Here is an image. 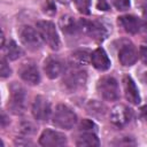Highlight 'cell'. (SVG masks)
<instances>
[{
    "label": "cell",
    "mask_w": 147,
    "mask_h": 147,
    "mask_svg": "<svg viewBox=\"0 0 147 147\" xmlns=\"http://www.w3.org/2000/svg\"><path fill=\"white\" fill-rule=\"evenodd\" d=\"M138 59V53L134 46L131 42H126L121 45L118 48V61L124 67H131L136 63Z\"/></svg>",
    "instance_id": "obj_13"
},
{
    "label": "cell",
    "mask_w": 147,
    "mask_h": 147,
    "mask_svg": "<svg viewBox=\"0 0 147 147\" xmlns=\"http://www.w3.org/2000/svg\"><path fill=\"white\" fill-rule=\"evenodd\" d=\"M10 74H11V69H10V67L8 65L6 59L2 57L1 61H0V76H1L2 78H6V77H9Z\"/></svg>",
    "instance_id": "obj_25"
},
{
    "label": "cell",
    "mask_w": 147,
    "mask_h": 147,
    "mask_svg": "<svg viewBox=\"0 0 147 147\" xmlns=\"http://www.w3.org/2000/svg\"><path fill=\"white\" fill-rule=\"evenodd\" d=\"M72 60L76 62L77 65L85 64L91 61V53H88L87 51H77L72 53Z\"/></svg>",
    "instance_id": "obj_21"
},
{
    "label": "cell",
    "mask_w": 147,
    "mask_h": 147,
    "mask_svg": "<svg viewBox=\"0 0 147 147\" xmlns=\"http://www.w3.org/2000/svg\"><path fill=\"white\" fill-rule=\"evenodd\" d=\"M18 36H20L21 42L29 51L36 52V51L41 48L42 39H41L38 30L33 29L32 26H30V25L21 26L20 30H18Z\"/></svg>",
    "instance_id": "obj_7"
},
{
    "label": "cell",
    "mask_w": 147,
    "mask_h": 147,
    "mask_svg": "<svg viewBox=\"0 0 147 147\" xmlns=\"http://www.w3.org/2000/svg\"><path fill=\"white\" fill-rule=\"evenodd\" d=\"M20 77L30 85H37L40 82V74L37 65L33 62H24L18 69Z\"/></svg>",
    "instance_id": "obj_12"
},
{
    "label": "cell",
    "mask_w": 147,
    "mask_h": 147,
    "mask_svg": "<svg viewBox=\"0 0 147 147\" xmlns=\"http://www.w3.org/2000/svg\"><path fill=\"white\" fill-rule=\"evenodd\" d=\"M25 103H26L25 90L17 83L11 84L8 109L15 115H21L25 109Z\"/></svg>",
    "instance_id": "obj_6"
},
{
    "label": "cell",
    "mask_w": 147,
    "mask_h": 147,
    "mask_svg": "<svg viewBox=\"0 0 147 147\" xmlns=\"http://www.w3.org/2000/svg\"><path fill=\"white\" fill-rule=\"evenodd\" d=\"M111 6H113V0H98V3H96L98 9L103 11L110 10Z\"/></svg>",
    "instance_id": "obj_27"
},
{
    "label": "cell",
    "mask_w": 147,
    "mask_h": 147,
    "mask_svg": "<svg viewBox=\"0 0 147 147\" xmlns=\"http://www.w3.org/2000/svg\"><path fill=\"white\" fill-rule=\"evenodd\" d=\"M96 91L99 95L106 101H115L119 98V90L117 80L111 76H103L98 80Z\"/></svg>",
    "instance_id": "obj_3"
},
{
    "label": "cell",
    "mask_w": 147,
    "mask_h": 147,
    "mask_svg": "<svg viewBox=\"0 0 147 147\" xmlns=\"http://www.w3.org/2000/svg\"><path fill=\"white\" fill-rule=\"evenodd\" d=\"M37 30L41 37V39L54 51L60 48V37L57 34L56 28L54 23L49 21H39L37 23Z\"/></svg>",
    "instance_id": "obj_5"
},
{
    "label": "cell",
    "mask_w": 147,
    "mask_h": 147,
    "mask_svg": "<svg viewBox=\"0 0 147 147\" xmlns=\"http://www.w3.org/2000/svg\"><path fill=\"white\" fill-rule=\"evenodd\" d=\"M8 122H9V121H8L7 116H6V114L2 111V113H1V126H2V127H5V126H6V124H7Z\"/></svg>",
    "instance_id": "obj_31"
},
{
    "label": "cell",
    "mask_w": 147,
    "mask_h": 147,
    "mask_svg": "<svg viewBox=\"0 0 147 147\" xmlns=\"http://www.w3.org/2000/svg\"><path fill=\"white\" fill-rule=\"evenodd\" d=\"M110 122L117 127H124L132 118V110L125 105H117L113 107L109 114Z\"/></svg>",
    "instance_id": "obj_8"
},
{
    "label": "cell",
    "mask_w": 147,
    "mask_h": 147,
    "mask_svg": "<svg viewBox=\"0 0 147 147\" xmlns=\"http://www.w3.org/2000/svg\"><path fill=\"white\" fill-rule=\"evenodd\" d=\"M117 24L126 33L137 34L144 28V22L133 15H123L117 18Z\"/></svg>",
    "instance_id": "obj_11"
},
{
    "label": "cell",
    "mask_w": 147,
    "mask_h": 147,
    "mask_svg": "<svg viewBox=\"0 0 147 147\" xmlns=\"http://www.w3.org/2000/svg\"><path fill=\"white\" fill-rule=\"evenodd\" d=\"M3 51H5V55L8 60H11V61H15L17 59H20L22 55H23V49L14 41V40H10L8 41V44L6 46L2 47Z\"/></svg>",
    "instance_id": "obj_18"
},
{
    "label": "cell",
    "mask_w": 147,
    "mask_h": 147,
    "mask_svg": "<svg viewBox=\"0 0 147 147\" xmlns=\"http://www.w3.org/2000/svg\"><path fill=\"white\" fill-rule=\"evenodd\" d=\"M79 30L82 33L91 37L93 40L95 41H102L106 39L108 31L106 29V26L95 20H79Z\"/></svg>",
    "instance_id": "obj_4"
},
{
    "label": "cell",
    "mask_w": 147,
    "mask_h": 147,
    "mask_svg": "<svg viewBox=\"0 0 147 147\" xmlns=\"http://www.w3.org/2000/svg\"><path fill=\"white\" fill-rule=\"evenodd\" d=\"M59 25H60L62 32L68 34V36H72V34H76V33L80 32V30H79V20H76L75 17H72L70 15L62 16L59 21Z\"/></svg>",
    "instance_id": "obj_17"
},
{
    "label": "cell",
    "mask_w": 147,
    "mask_h": 147,
    "mask_svg": "<svg viewBox=\"0 0 147 147\" xmlns=\"http://www.w3.org/2000/svg\"><path fill=\"white\" fill-rule=\"evenodd\" d=\"M87 82V74L77 64H71L62 78V87L67 93H74L82 90Z\"/></svg>",
    "instance_id": "obj_1"
},
{
    "label": "cell",
    "mask_w": 147,
    "mask_h": 147,
    "mask_svg": "<svg viewBox=\"0 0 147 147\" xmlns=\"http://www.w3.org/2000/svg\"><path fill=\"white\" fill-rule=\"evenodd\" d=\"M21 131L24 134L28 136V134H31V133L34 132V126L31 123H29V122H24V123L21 124Z\"/></svg>",
    "instance_id": "obj_28"
},
{
    "label": "cell",
    "mask_w": 147,
    "mask_h": 147,
    "mask_svg": "<svg viewBox=\"0 0 147 147\" xmlns=\"http://www.w3.org/2000/svg\"><path fill=\"white\" fill-rule=\"evenodd\" d=\"M63 69H64V64L63 62L56 57V56H49L45 60L44 62V70H45V74L48 78L51 79H55L57 78L62 72H63Z\"/></svg>",
    "instance_id": "obj_15"
},
{
    "label": "cell",
    "mask_w": 147,
    "mask_h": 147,
    "mask_svg": "<svg viewBox=\"0 0 147 147\" xmlns=\"http://www.w3.org/2000/svg\"><path fill=\"white\" fill-rule=\"evenodd\" d=\"M139 57H140V60L147 65V46H141L140 48H139Z\"/></svg>",
    "instance_id": "obj_29"
},
{
    "label": "cell",
    "mask_w": 147,
    "mask_h": 147,
    "mask_svg": "<svg viewBox=\"0 0 147 147\" xmlns=\"http://www.w3.org/2000/svg\"><path fill=\"white\" fill-rule=\"evenodd\" d=\"M79 131L80 132H95L96 125L91 119H83L79 124Z\"/></svg>",
    "instance_id": "obj_24"
},
{
    "label": "cell",
    "mask_w": 147,
    "mask_h": 147,
    "mask_svg": "<svg viewBox=\"0 0 147 147\" xmlns=\"http://www.w3.org/2000/svg\"><path fill=\"white\" fill-rule=\"evenodd\" d=\"M76 9L83 15H90L91 13V0H74Z\"/></svg>",
    "instance_id": "obj_22"
},
{
    "label": "cell",
    "mask_w": 147,
    "mask_h": 147,
    "mask_svg": "<svg viewBox=\"0 0 147 147\" xmlns=\"http://www.w3.org/2000/svg\"><path fill=\"white\" fill-rule=\"evenodd\" d=\"M113 6L117 10L124 11V10H127L130 8L131 2H130V0H113Z\"/></svg>",
    "instance_id": "obj_26"
},
{
    "label": "cell",
    "mask_w": 147,
    "mask_h": 147,
    "mask_svg": "<svg viewBox=\"0 0 147 147\" xmlns=\"http://www.w3.org/2000/svg\"><path fill=\"white\" fill-rule=\"evenodd\" d=\"M53 124L60 129L70 130L77 123V115L65 105H59L53 113Z\"/></svg>",
    "instance_id": "obj_2"
},
{
    "label": "cell",
    "mask_w": 147,
    "mask_h": 147,
    "mask_svg": "<svg viewBox=\"0 0 147 147\" xmlns=\"http://www.w3.org/2000/svg\"><path fill=\"white\" fill-rule=\"evenodd\" d=\"M91 62H92L93 67L99 71H107L111 65V62H110L107 53L101 47L94 49L91 53Z\"/></svg>",
    "instance_id": "obj_16"
},
{
    "label": "cell",
    "mask_w": 147,
    "mask_h": 147,
    "mask_svg": "<svg viewBox=\"0 0 147 147\" xmlns=\"http://www.w3.org/2000/svg\"><path fill=\"white\" fill-rule=\"evenodd\" d=\"M32 115L37 121H47L52 114V108L49 101L42 96V95H37L32 102Z\"/></svg>",
    "instance_id": "obj_9"
},
{
    "label": "cell",
    "mask_w": 147,
    "mask_h": 147,
    "mask_svg": "<svg viewBox=\"0 0 147 147\" xmlns=\"http://www.w3.org/2000/svg\"><path fill=\"white\" fill-rule=\"evenodd\" d=\"M123 83V88H124V95L125 99L132 103V105H138L140 102V94H139V90L134 83V80L129 76L125 75L122 79Z\"/></svg>",
    "instance_id": "obj_14"
},
{
    "label": "cell",
    "mask_w": 147,
    "mask_h": 147,
    "mask_svg": "<svg viewBox=\"0 0 147 147\" xmlns=\"http://www.w3.org/2000/svg\"><path fill=\"white\" fill-rule=\"evenodd\" d=\"M86 110L90 115H92L94 117H102L106 114V107L95 100H92L87 103Z\"/></svg>",
    "instance_id": "obj_20"
},
{
    "label": "cell",
    "mask_w": 147,
    "mask_h": 147,
    "mask_svg": "<svg viewBox=\"0 0 147 147\" xmlns=\"http://www.w3.org/2000/svg\"><path fill=\"white\" fill-rule=\"evenodd\" d=\"M39 144L44 147H55L67 145V137L57 131L46 129L39 138Z\"/></svg>",
    "instance_id": "obj_10"
},
{
    "label": "cell",
    "mask_w": 147,
    "mask_h": 147,
    "mask_svg": "<svg viewBox=\"0 0 147 147\" xmlns=\"http://www.w3.org/2000/svg\"><path fill=\"white\" fill-rule=\"evenodd\" d=\"M42 13L46 14L47 16H53L56 13V5L53 0H45L42 6H41Z\"/></svg>",
    "instance_id": "obj_23"
},
{
    "label": "cell",
    "mask_w": 147,
    "mask_h": 147,
    "mask_svg": "<svg viewBox=\"0 0 147 147\" xmlns=\"http://www.w3.org/2000/svg\"><path fill=\"white\" fill-rule=\"evenodd\" d=\"M76 145L79 146V147H84V146H99L100 141H99V138L96 137V134L94 132H83V134H80L77 138Z\"/></svg>",
    "instance_id": "obj_19"
},
{
    "label": "cell",
    "mask_w": 147,
    "mask_h": 147,
    "mask_svg": "<svg viewBox=\"0 0 147 147\" xmlns=\"http://www.w3.org/2000/svg\"><path fill=\"white\" fill-rule=\"evenodd\" d=\"M140 118L147 123V105L140 108Z\"/></svg>",
    "instance_id": "obj_30"
}]
</instances>
